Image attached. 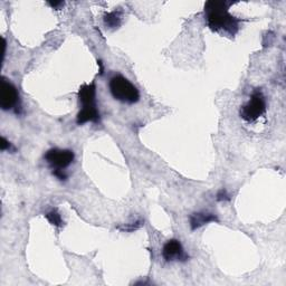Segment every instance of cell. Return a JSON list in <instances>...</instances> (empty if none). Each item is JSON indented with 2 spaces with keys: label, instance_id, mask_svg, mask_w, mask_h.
<instances>
[{
  "label": "cell",
  "instance_id": "obj_1",
  "mask_svg": "<svg viewBox=\"0 0 286 286\" xmlns=\"http://www.w3.org/2000/svg\"><path fill=\"white\" fill-rule=\"evenodd\" d=\"M233 3L229 2H208L205 5V16L207 25L214 32L235 36L239 30L240 19L229 14V7Z\"/></svg>",
  "mask_w": 286,
  "mask_h": 286
},
{
  "label": "cell",
  "instance_id": "obj_2",
  "mask_svg": "<svg viewBox=\"0 0 286 286\" xmlns=\"http://www.w3.org/2000/svg\"><path fill=\"white\" fill-rule=\"evenodd\" d=\"M96 87L95 84H84L80 87L79 100L82 103V110L76 118V123L82 125L87 122H100V112L95 102Z\"/></svg>",
  "mask_w": 286,
  "mask_h": 286
},
{
  "label": "cell",
  "instance_id": "obj_3",
  "mask_svg": "<svg viewBox=\"0 0 286 286\" xmlns=\"http://www.w3.org/2000/svg\"><path fill=\"white\" fill-rule=\"evenodd\" d=\"M110 92L112 96L120 102L133 104L139 101L140 93L131 82L122 75L113 76L110 81Z\"/></svg>",
  "mask_w": 286,
  "mask_h": 286
},
{
  "label": "cell",
  "instance_id": "obj_4",
  "mask_svg": "<svg viewBox=\"0 0 286 286\" xmlns=\"http://www.w3.org/2000/svg\"><path fill=\"white\" fill-rule=\"evenodd\" d=\"M266 111V102L260 90L253 92L251 100L240 110V117L247 122H254Z\"/></svg>",
  "mask_w": 286,
  "mask_h": 286
},
{
  "label": "cell",
  "instance_id": "obj_5",
  "mask_svg": "<svg viewBox=\"0 0 286 286\" xmlns=\"http://www.w3.org/2000/svg\"><path fill=\"white\" fill-rule=\"evenodd\" d=\"M45 160L54 170L65 169L74 160V152L72 150L51 149L46 152Z\"/></svg>",
  "mask_w": 286,
  "mask_h": 286
},
{
  "label": "cell",
  "instance_id": "obj_6",
  "mask_svg": "<svg viewBox=\"0 0 286 286\" xmlns=\"http://www.w3.org/2000/svg\"><path fill=\"white\" fill-rule=\"evenodd\" d=\"M19 94L17 89L6 80H3L2 87H0V106L4 111L14 109L18 103Z\"/></svg>",
  "mask_w": 286,
  "mask_h": 286
},
{
  "label": "cell",
  "instance_id": "obj_7",
  "mask_svg": "<svg viewBox=\"0 0 286 286\" xmlns=\"http://www.w3.org/2000/svg\"><path fill=\"white\" fill-rule=\"evenodd\" d=\"M162 256L167 262L172 261H186L188 260V255L186 254L183 245L177 239L168 240L163 246Z\"/></svg>",
  "mask_w": 286,
  "mask_h": 286
},
{
  "label": "cell",
  "instance_id": "obj_8",
  "mask_svg": "<svg viewBox=\"0 0 286 286\" xmlns=\"http://www.w3.org/2000/svg\"><path fill=\"white\" fill-rule=\"evenodd\" d=\"M210 222H218V218L214 214L208 212H195L190 216V227L192 230L200 228Z\"/></svg>",
  "mask_w": 286,
  "mask_h": 286
},
{
  "label": "cell",
  "instance_id": "obj_9",
  "mask_svg": "<svg viewBox=\"0 0 286 286\" xmlns=\"http://www.w3.org/2000/svg\"><path fill=\"white\" fill-rule=\"evenodd\" d=\"M104 24H105L108 28H118L121 25V13L118 10H114V12L105 14V16H104Z\"/></svg>",
  "mask_w": 286,
  "mask_h": 286
},
{
  "label": "cell",
  "instance_id": "obj_10",
  "mask_svg": "<svg viewBox=\"0 0 286 286\" xmlns=\"http://www.w3.org/2000/svg\"><path fill=\"white\" fill-rule=\"evenodd\" d=\"M45 217L47 218V221L51 223L53 226H56V227H62L63 226V219L62 216H60V213L56 210V209H53V210L48 211Z\"/></svg>",
  "mask_w": 286,
  "mask_h": 286
},
{
  "label": "cell",
  "instance_id": "obj_11",
  "mask_svg": "<svg viewBox=\"0 0 286 286\" xmlns=\"http://www.w3.org/2000/svg\"><path fill=\"white\" fill-rule=\"evenodd\" d=\"M143 225V221H136L135 223H132L129 225H123V226H118V229H120L121 232H134L137 230Z\"/></svg>",
  "mask_w": 286,
  "mask_h": 286
},
{
  "label": "cell",
  "instance_id": "obj_12",
  "mask_svg": "<svg viewBox=\"0 0 286 286\" xmlns=\"http://www.w3.org/2000/svg\"><path fill=\"white\" fill-rule=\"evenodd\" d=\"M217 200L218 201H228V200H230V197L228 195V192L225 189H222L221 191H218Z\"/></svg>",
  "mask_w": 286,
  "mask_h": 286
},
{
  "label": "cell",
  "instance_id": "obj_13",
  "mask_svg": "<svg viewBox=\"0 0 286 286\" xmlns=\"http://www.w3.org/2000/svg\"><path fill=\"white\" fill-rule=\"evenodd\" d=\"M53 174L55 177H57L59 180H66V178H67V174H66L64 172V170L62 169H55L53 171Z\"/></svg>",
  "mask_w": 286,
  "mask_h": 286
},
{
  "label": "cell",
  "instance_id": "obj_14",
  "mask_svg": "<svg viewBox=\"0 0 286 286\" xmlns=\"http://www.w3.org/2000/svg\"><path fill=\"white\" fill-rule=\"evenodd\" d=\"M9 148H10V143L3 136L2 143H0V149H2V151H5L6 149H9Z\"/></svg>",
  "mask_w": 286,
  "mask_h": 286
},
{
  "label": "cell",
  "instance_id": "obj_15",
  "mask_svg": "<svg viewBox=\"0 0 286 286\" xmlns=\"http://www.w3.org/2000/svg\"><path fill=\"white\" fill-rule=\"evenodd\" d=\"M49 5H51V6H52V7H54V8H58L59 6H63L64 3H62V2H57V3H49Z\"/></svg>",
  "mask_w": 286,
  "mask_h": 286
}]
</instances>
